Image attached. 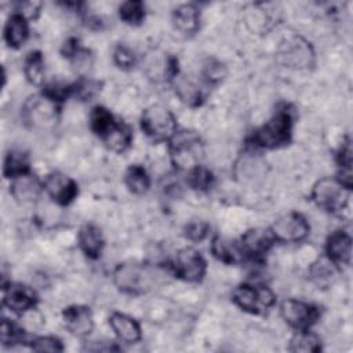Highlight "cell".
Masks as SVG:
<instances>
[{
    "mask_svg": "<svg viewBox=\"0 0 353 353\" xmlns=\"http://www.w3.org/2000/svg\"><path fill=\"white\" fill-rule=\"evenodd\" d=\"M113 61L117 65V68H120L123 70H130L137 65V57H135L134 51L124 44H119L114 48Z\"/></svg>",
    "mask_w": 353,
    "mask_h": 353,
    "instance_id": "d590c367",
    "label": "cell"
},
{
    "mask_svg": "<svg viewBox=\"0 0 353 353\" xmlns=\"http://www.w3.org/2000/svg\"><path fill=\"white\" fill-rule=\"evenodd\" d=\"M23 73L32 85L44 84V59L40 51H30L23 62Z\"/></svg>",
    "mask_w": 353,
    "mask_h": 353,
    "instance_id": "4316f807",
    "label": "cell"
},
{
    "mask_svg": "<svg viewBox=\"0 0 353 353\" xmlns=\"http://www.w3.org/2000/svg\"><path fill=\"white\" fill-rule=\"evenodd\" d=\"M62 321L65 328L74 336H87L94 328V316L88 306L72 305L63 309Z\"/></svg>",
    "mask_w": 353,
    "mask_h": 353,
    "instance_id": "4fadbf2b",
    "label": "cell"
},
{
    "mask_svg": "<svg viewBox=\"0 0 353 353\" xmlns=\"http://www.w3.org/2000/svg\"><path fill=\"white\" fill-rule=\"evenodd\" d=\"M170 160L176 170L190 171L201 165L204 146L201 138L194 131H176L168 142Z\"/></svg>",
    "mask_w": 353,
    "mask_h": 353,
    "instance_id": "3957f363",
    "label": "cell"
},
{
    "mask_svg": "<svg viewBox=\"0 0 353 353\" xmlns=\"http://www.w3.org/2000/svg\"><path fill=\"white\" fill-rule=\"evenodd\" d=\"M30 172V159L29 154L21 149H11L3 164V175L8 179H15Z\"/></svg>",
    "mask_w": 353,
    "mask_h": 353,
    "instance_id": "d4e9b609",
    "label": "cell"
},
{
    "mask_svg": "<svg viewBox=\"0 0 353 353\" xmlns=\"http://www.w3.org/2000/svg\"><path fill=\"white\" fill-rule=\"evenodd\" d=\"M3 290H4V296H3L4 306H7L10 310L15 313H25L33 309L39 302V298L34 290L25 284L10 283L8 285L3 287Z\"/></svg>",
    "mask_w": 353,
    "mask_h": 353,
    "instance_id": "5bb4252c",
    "label": "cell"
},
{
    "mask_svg": "<svg viewBox=\"0 0 353 353\" xmlns=\"http://www.w3.org/2000/svg\"><path fill=\"white\" fill-rule=\"evenodd\" d=\"M41 189L43 183H40L32 172L12 179V183L10 185V193L17 203L23 205L34 203L39 199Z\"/></svg>",
    "mask_w": 353,
    "mask_h": 353,
    "instance_id": "e0dca14e",
    "label": "cell"
},
{
    "mask_svg": "<svg viewBox=\"0 0 353 353\" xmlns=\"http://www.w3.org/2000/svg\"><path fill=\"white\" fill-rule=\"evenodd\" d=\"M1 343L3 345H15L23 342V330L8 319L1 320Z\"/></svg>",
    "mask_w": 353,
    "mask_h": 353,
    "instance_id": "836d02e7",
    "label": "cell"
},
{
    "mask_svg": "<svg viewBox=\"0 0 353 353\" xmlns=\"http://www.w3.org/2000/svg\"><path fill=\"white\" fill-rule=\"evenodd\" d=\"M77 244L81 252L90 259L99 258L105 245L101 229L91 223L81 226L77 233Z\"/></svg>",
    "mask_w": 353,
    "mask_h": 353,
    "instance_id": "ffe728a7",
    "label": "cell"
},
{
    "mask_svg": "<svg viewBox=\"0 0 353 353\" xmlns=\"http://www.w3.org/2000/svg\"><path fill=\"white\" fill-rule=\"evenodd\" d=\"M141 128L154 142H170L178 131L174 113L163 105H150L141 114Z\"/></svg>",
    "mask_w": 353,
    "mask_h": 353,
    "instance_id": "8992f818",
    "label": "cell"
},
{
    "mask_svg": "<svg viewBox=\"0 0 353 353\" xmlns=\"http://www.w3.org/2000/svg\"><path fill=\"white\" fill-rule=\"evenodd\" d=\"M336 272L338 266L327 256L320 258L314 263H312L309 270L313 283H316L319 287H328L335 280Z\"/></svg>",
    "mask_w": 353,
    "mask_h": 353,
    "instance_id": "83f0119b",
    "label": "cell"
},
{
    "mask_svg": "<svg viewBox=\"0 0 353 353\" xmlns=\"http://www.w3.org/2000/svg\"><path fill=\"white\" fill-rule=\"evenodd\" d=\"M210 232V226L205 222L201 221H196V222H190L186 228H185V236L186 239H189L190 241H203Z\"/></svg>",
    "mask_w": 353,
    "mask_h": 353,
    "instance_id": "74e56055",
    "label": "cell"
},
{
    "mask_svg": "<svg viewBox=\"0 0 353 353\" xmlns=\"http://www.w3.org/2000/svg\"><path fill=\"white\" fill-rule=\"evenodd\" d=\"M226 76V68L223 63L215 59H208L203 66V79L210 85L219 84Z\"/></svg>",
    "mask_w": 353,
    "mask_h": 353,
    "instance_id": "d6a6232c",
    "label": "cell"
},
{
    "mask_svg": "<svg viewBox=\"0 0 353 353\" xmlns=\"http://www.w3.org/2000/svg\"><path fill=\"white\" fill-rule=\"evenodd\" d=\"M279 62L292 69H306L313 65L314 52L310 43L302 37H292L284 43L277 54Z\"/></svg>",
    "mask_w": 353,
    "mask_h": 353,
    "instance_id": "8fae6325",
    "label": "cell"
},
{
    "mask_svg": "<svg viewBox=\"0 0 353 353\" xmlns=\"http://www.w3.org/2000/svg\"><path fill=\"white\" fill-rule=\"evenodd\" d=\"M119 17L128 25H139L145 19V4L139 0L124 1L119 7Z\"/></svg>",
    "mask_w": 353,
    "mask_h": 353,
    "instance_id": "4dcf8cb0",
    "label": "cell"
},
{
    "mask_svg": "<svg viewBox=\"0 0 353 353\" xmlns=\"http://www.w3.org/2000/svg\"><path fill=\"white\" fill-rule=\"evenodd\" d=\"M30 349L34 352H62L63 345L55 336H37L30 341Z\"/></svg>",
    "mask_w": 353,
    "mask_h": 353,
    "instance_id": "8d00e7d4",
    "label": "cell"
},
{
    "mask_svg": "<svg viewBox=\"0 0 353 353\" xmlns=\"http://www.w3.org/2000/svg\"><path fill=\"white\" fill-rule=\"evenodd\" d=\"M269 230L274 241L298 243L307 237L310 225L303 215L298 212H288L277 218Z\"/></svg>",
    "mask_w": 353,
    "mask_h": 353,
    "instance_id": "30bf717a",
    "label": "cell"
},
{
    "mask_svg": "<svg viewBox=\"0 0 353 353\" xmlns=\"http://www.w3.org/2000/svg\"><path fill=\"white\" fill-rule=\"evenodd\" d=\"M99 91H101V84L91 79H81L73 83V97H77L81 101H88L94 98Z\"/></svg>",
    "mask_w": 353,
    "mask_h": 353,
    "instance_id": "e575fe53",
    "label": "cell"
},
{
    "mask_svg": "<svg viewBox=\"0 0 353 353\" xmlns=\"http://www.w3.org/2000/svg\"><path fill=\"white\" fill-rule=\"evenodd\" d=\"M109 325L116 336L124 343H137L142 338V331L138 321L124 313L113 312L109 316Z\"/></svg>",
    "mask_w": 353,
    "mask_h": 353,
    "instance_id": "ac0fdd59",
    "label": "cell"
},
{
    "mask_svg": "<svg viewBox=\"0 0 353 353\" xmlns=\"http://www.w3.org/2000/svg\"><path fill=\"white\" fill-rule=\"evenodd\" d=\"M116 120L117 119L112 114L109 109H106L105 106H95L90 114V127L97 137L102 138Z\"/></svg>",
    "mask_w": 353,
    "mask_h": 353,
    "instance_id": "f546056e",
    "label": "cell"
},
{
    "mask_svg": "<svg viewBox=\"0 0 353 353\" xmlns=\"http://www.w3.org/2000/svg\"><path fill=\"white\" fill-rule=\"evenodd\" d=\"M43 189L59 205L70 204L79 193L77 183L70 176L59 171H52L46 176L43 181Z\"/></svg>",
    "mask_w": 353,
    "mask_h": 353,
    "instance_id": "7c38bea8",
    "label": "cell"
},
{
    "mask_svg": "<svg viewBox=\"0 0 353 353\" xmlns=\"http://www.w3.org/2000/svg\"><path fill=\"white\" fill-rule=\"evenodd\" d=\"M350 190L352 189L346 188L338 178L325 176L313 185L310 197L319 208L339 214L349 205Z\"/></svg>",
    "mask_w": 353,
    "mask_h": 353,
    "instance_id": "5b68a950",
    "label": "cell"
},
{
    "mask_svg": "<svg viewBox=\"0 0 353 353\" xmlns=\"http://www.w3.org/2000/svg\"><path fill=\"white\" fill-rule=\"evenodd\" d=\"M232 299L236 306L251 314H262L276 302V295L266 285L241 284L233 294Z\"/></svg>",
    "mask_w": 353,
    "mask_h": 353,
    "instance_id": "52a82bcc",
    "label": "cell"
},
{
    "mask_svg": "<svg viewBox=\"0 0 353 353\" xmlns=\"http://www.w3.org/2000/svg\"><path fill=\"white\" fill-rule=\"evenodd\" d=\"M170 269L175 277L183 281L199 283L205 276L207 262L199 251L192 247H185L175 254Z\"/></svg>",
    "mask_w": 353,
    "mask_h": 353,
    "instance_id": "ba28073f",
    "label": "cell"
},
{
    "mask_svg": "<svg viewBox=\"0 0 353 353\" xmlns=\"http://www.w3.org/2000/svg\"><path fill=\"white\" fill-rule=\"evenodd\" d=\"M59 116V103L43 92L29 97L22 106V120L30 130L46 131L55 127Z\"/></svg>",
    "mask_w": 353,
    "mask_h": 353,
    "instance_id": "277c9868",
    "label": "cell"
},
{
    "mask_svg": "<svg viewBox=\"0 0 353 353\" xmlns=\"http://www.w3.org/2000/svg\"><path fill=\"white\" fill-rule=\"evenodd\" d=\"M172 87L175 94L178 95V98L181 99V102H183L185 105L190 106V108H196L199 105H201L203 102V92L199 88L197 84H194L190 79H188L186 76L181 74V72L171 80Z\"/></svg>",
    "mask_w": 353,
    "mask_h": 353,
    "instance_id": "cb8c5ba5",
    "label": "cell"
},
{
    "mask_svg": "<svg viewBox=\"0 0 353 353\" xmlns=\"http://www.w3.org/2000/svg\"><path fill=\"white\" fill-rule=\"evenodd\" d=\"M211 252L218 261L226 265H237L245 259V254L241 248L240 241H234L221 236H215L212 239Z\"/></svg>",
    "mask_w": 353,
    "mask_h": 353,
    "instance_id": "d6986e66",
    "label": "cell"
},
{
    "mask_svg": "<svg viewBox=\"0 0 353 353\" xmlns=\"http://www.w3.org/2000/svg\"><path fill=\"white\" fill-rule=\"evenodd\" d=\"M124 182L128 190L135 194H143L150 188V176L148 171L139 164H131L127 168L124 174Z\"/></svg>",
    "mask_w": 353,
    "mask_h": 353,
    "instance_id": "484cf974",
    "label": "cell"
},
{
    "mask_svg": "<svg viewBox=\"0 0 353 353\" xmlns=\"http://www.w3.org/2000/svg\"><path fill=\"white\" fill-rule=\"evenodd\" d=\"M172 23L175 29L185 34L192 36L200 29V11L194 4H181L172 12Z\"/></svg>",
    "mask_w": 353,
    "mask_h": 353,
    "instance_id": "44dd1931",
    "label": "cell"
},
{
    "mask_svg": "<svg viewBox=\"0 0 353 353\" xmlns=\"http://www.w3.org/2000/svg\"><path fill=\"white\" fill-rule=\"evenodd\" d=\"M288 349L291 352H303V353L320 352L321 350V339L316 334L310 332V330L296 331V334L290 341Z\"/></svg>",
    "mask_w": 353,
    "mask_h": 353,
    "instance_id": "f1b7e54d",
    "label": "cell"
},
{
    "mask_svg": "<svg viewBox=\"0 0 353 353\" xmlns=\"http://www.w3.org/2000/svg\"><path fill=\"white\" fill-rule=\"evenodd\" d=\"M164 276L163 270L137 262L120 263L113 272L114 285L124 294L141 295L153 290Z\"/></svg>",
    "mask_w": 353,
    "mask_h": 353,
    "instance_id": "6da1fadb",
    "label": "cell"
},
{
    "mask_svg": "<svg viewBox=\"0 0 353 353\" xmlns=\"http://www.w3.org/2000/svg\"><path fill=\"white\" fill-rule=\"evenodd\" d=\"M29 37L28 18L19 12H12L4 26V40L8 47L19 48Z\"/></svg>",
    "mask_w": 353,
    "mask_h": 353,
    "instance_id": "7402d4cb",
    "label": "cell"
},
{
    "mask_svg": "<svg viewBox=\"0 0 353 353\" xmlns=\"http://www.w3.org/2000/svg\"><path fill=\"white\" fill-rule=\"evenodd\" d=\"M101 139L110 150L121 153L130 148L132 142V131L128 124L121 120H116Z\"/></svg>",
    "mask_w": 353,
    "mask_h": 353,
    "instance_id": "603a6c76",
    "label": "cell"
},
{
    "mask_svg": "<svg viewBox=\"0 0 353 353\" xmlns=\"http://www.w3.org/2000/svg\"><path fill=\"white\" fill-rule=\"evenodd\" d=\"M325 256L336 266L350 265L352 237L343 230H336L331 233L325 243Z\"/></svg>",
    "mask_w": 353,
    "mask_h": 353,
    "instance_id": "2e32d148",
    "label": "cell"
},
{
    "mask_svg": "<svg viewBox=\"0 0 353 353\" xmlns=\"http://www.w3.org/2000/svg\"><path fill=\"white\" fill-rule=\"evenodd\" d=\"M294 114L288 105H281L273 116L250 137V143L261 149H277L290 143L292 137Z\"/></svg>",
    "mask_w": 353,
    "mask_h": 353,
    "instance_id": "7a4b0ae2",
    "label": "cell"
},
{
    "mask_svg": "<svg viewBox=\"0 0 353 353\" xmlns=\"http://www.w3.org/2000/svg\"><path fill=\"white\" fill-rule=\"evenodd\" d=\"M186 183L194 190L205 192V190L211 189V186L214 183V175L208 168H205L203 165H197V167L192 168L190 171H188Z\"/></svg>",
    "mask_w": 353,
    "mask_h": 353,
    "instance_id": "1f68e13d",
    "label": "cell"
},
{
    "mask_svg": "<svg viewBox=\"0 0 353 353\" xmlns=\"http://www.w3.org/2000/svg\"><path fill=\"white\" fill-rule=\"evenodd\" d=\"M280 314L291 328L305 331L310 330L319 320L320 310L317 306L299 299H285L280 305Z\"/></svg>",
    "mask_w": 353,
    "mask_h": 353,
    "instance_id": "9c48e42d",
    "label": "cell"
},
{
    "mask_svg": "<svg viewBox=\"0 0 353 353\" xmlns=\"http://www.w3.org/2000/svg\"><path fill=\"white\" fill-rule=\"evenodd\" d=\"M273 243H274V239L270 230H265L259 228L247 230L240 240L245 258H252V259L262 258L270 250Z\"/></svg>",
    "mask_w": 353,
    "mask_h": 353,
    "instance_id": "9a60e30c",
    "label": "cell"
}]
</instances>
